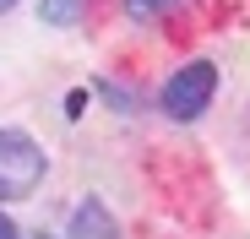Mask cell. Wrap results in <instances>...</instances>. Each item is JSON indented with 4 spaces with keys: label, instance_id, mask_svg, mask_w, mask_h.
<instances>
[{
    "label": "cell",
    "instance_id": "277c9868",
    "mask_svg": "<svg viewBox=\"0 0 250 239\" xmlns=\"http://www.w3.org/2000/svg\"><path fill=\"white\" fill-rule=\"evenodd\" d=\"M82 11H87V0H44L38 6V22L44 27H76Z\"/></svg>",
    "mask_w": 250,
    "mask_h": 239
},
{
    "label": "cell",
    "instance_id": "7a4b0ae2",
    "mask_svg": "<svg viewBox=\"0 0 250 239\" xmlns=\"http://www.w3.org/2000/svg\"><path fill=\"white\" fill-rule=\"evenodd\" d=\"M212 93H218V65L212 60H190L185 71L169 76V87H163V114L169 120H196V114H207Z\"/></svg>",
    "mask_w": 250,
    "mask_h": 239
},
{
    "label": "cell",
    "instance_id": "6da1fadb",
    "mask_svg": "<svg viewBox=\"0 0 250 239\" xmlns=\"http://www.w3.org/2000/svg\"><path fill=\"white\" fill-rule=\"evenodd\" d=\"M44 169H49L44 147L17 125H0V201H27L44 179Z\"/></svg>",
    "mask_w": 250,
    "mask_h": 239
},
{
    "label": "cell",
    "instance_id": "52a82bcc",
    "mask_svg": "<svg viewBox=\"0 0 250 239\" xmlns=\"http://www.w3.org/2000/svg\"><path fill=\"white\" fill-rule=\"evenodd\" d=\"M11 6H17V0H0V11H11Z\"/></svg>",
    "mask_w": 250,
    "mask_h": 239
},
{
    "label": "cell",
    "instance_id": "8992f818",
    "mask_svg": "<svg viewBox=\"0 0 250 239\" xmlns=\"http://www.w3.org/2000/svg\"><path fill=\"white\" fill-rule=\"evenodd\" d=\"M0 239H22V234H17V223H11L6 212H0Z\"/></svg>",
    "mask_w": 250,
    "mask_h": 239
},
{
    "label": "cell",
    "instance_id": "3957f363",
    "mask_svg": "<svg viewBox=\"0 0 250 239\" xmlns=\"http://www.w3.org/2000/svg\"><path fill=\"white\" fill-rule=\"evenodd\" d=\"M71 239H114V218L104 212V201H82V207H76Z\"/></svg>",
    "mask_w": 250,
    "mask_h": 239
},
{
    "label": "cell",
    "instance_id": "5b68a950",
    "mask_svg": "<svg viewBox=\"0 0 250 239\" xmlns=\"http://www.w3.org/2000/svg\"><path fill=\"white\" fill-rule=\"evenodd\" d=\"M174 6H185V0H125V17L131 22H158V17H169Z\"/></svg>",
    "mask_w": 250,
    "mask_h": 239
}]
</instances>
